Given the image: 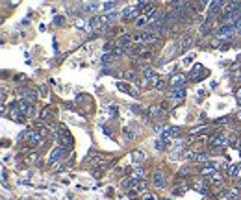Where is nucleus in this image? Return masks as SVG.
<instances>
[{
  "label": "nucleus",
  "mask_w": 241,
  "mask_h": 200,
  "mask_svg": "<svg viewBox=\"0 0 241 200\" xmlns=\"http://www.w3.org/2000/svg\"><path fill=\"white\" fill-rule=\"evenodd\" d=\"M22 139H24V143H26L28 146H32V148L43 145V135H41L37 130H28V132H24Z\"/></svg>",
  "instance_id": "1"
},
{
  "label": "nucleus",
  "mask_w": 241,
  "mask_h": 200,
  "mask_svg": "<svg viewBox=\"0 0 241 200\" xmlns=\"http://www.w3.org/2000/svg\"><path fill=\"white\" fill-rule=\"evenodd\" d=\"M58 143H60V148H63V150H69L72 146V139H71V135H69L65 126L58 128Z\"/></svg>",
  "instance_id": "2"
},
{
  "label": "nucleus",
  "mask_w": 241,
  "mask_h": 200,
  "mask_svg": "<svg viewBox=\"0 0 241 200\" xmlns=\"http://www.w3.org/2000/svg\"><path fill=\"white\" fill-rule=\"evenodd\" d=\"M134 39L139 41V43H152V41L158 39V34H156V32H150V30H147V32H143V34H137V35H134Z\"/></svg>",
  "instance_id": "3"
},
{
  "label": "nucleus",
  "mask_w": 241,
  "mask_h": 200,
  "mask_svg": "<svg viewBox=\"0 0 241 200\" xmlns=\"http://www.w3.org/2000/svg\"><path fill=\"white\" fill-rule=\"evenodd\" d=\"M202 69H204L202 65H195V67L191 69V72H189V78H191V80H201L202 76L206 74V71H202Z\"/></svg>",
  "instance_id": "4"
},
{
  "label": "nucleus",
  "mask_w": 241,
  "mask_h": 200,
  "mask_svg": "<svg viewBox=\"0 0 241 200\" xmlns=\"http://www.w3.org/2000/svg\"><path fill=\"white\" fill-rule=\"evenodd\" d=\"M184 97H185V89H184V87L171 89V93H169V98H171V100H176V102H180Z\"/></svg>",
  "instance_id": "5"
},
{
  "label": "nucleus",
  "mask_w": 241,
  "mask_h": 200,
  "mask_svg": "<svg viewBox=\"0 0 241 200\" xmlns=\"http://www.w3.org/2000/svg\"><path fill=\"white\" fill-rule=\"evenodd\" d=\"M184 82H185V76H184V74H176V76L171 78V87H173V89L184 87Z\"/></svg>",
  "instance_id": "6"
},
{
  "label": "nucleus",
  "mask_w": 241,
  "mask_h": 200,
  "mask_svg": "<svg viewBox=\"0 0 241 200\" xmlns=\"http://www.w3.org/2000/svg\"><path fill=\"white\" fill-rule=\"evenodd\" d=\"M152 182H154L156 187H165V176H163V172H161V171H156L154 176H152Z\"/></svg>",
  "instance_id": "7"
},
{
  "label": "nucleus",
  "mask_w": 241,
  "mask_h": 200,
  "mask_svg": "<svg viewBox=\"0 0 241 200\" xmlns=\"http://www.w3.org/2000/svg\"><path fill=\"white\" fill-rule=\"evenodd\" d=\"M234 30H238L236 22H234V24H224V26H221V28H217V35H224V34H230V32H234Z\"/></svg>",
  "instance_id": "8"
},
{
  "label": "nucleus",
  "mask_w": 241,
  "mask_h": 200,
  "mask_svg": "<svg viewBox=\"0 0 241 200\" xmlns=\"http://www.w3.org/2000/svg\"><path fill=\"white\" fill-rule=\"evenodd\" d=\"M137 8H126L124 11H122V20H128V19H134L136 15H137Z\"/></svg>",
  "instance_id": "9"
},
{
  "label": "nucleus",
  "mask_w": 241,
  "mask_h": 200,
  "mask_svg": "<svg viewBox=\"0 0 241 200\" xmlns=\"http://www.w3.org/2000/svg\"><path fill=\"white\" fill-rule=\"evenodd\" d=\"M212 143H213L215 146H224V145L228 143V137H226L224 134H219V135H215V137L212 139Z\"/></svg>",
  "instance_id": "10"
},
{
  "label": "nucleus",
  "mask_w": 241,
  "mask_h": 200,
  "mask_svg": "<svg viewBox=\"0 0 241 200\" xmlns=\"http://www.w3.org/2000/svg\"><path fill=\"white\" fill-rule=\"evenodd\" d=\"M213 172H217L215 163H204L202 165V174H213Z\"/></svg>",
  "instance_id": "11"
},
{
  "label": "nucleus",
  "mask_w": 241,
  "mask_h": 200,
  "mask_svg": "<svg viewBox=\"0 0 241 200\" xmlns=\"http://www.w3.org/2000/svg\"><path fill=\"white\" fill-rule=\"evenodd\" d=\"M63 152H65V150H63V148H60V146H58L56 150H52V152H50V161L54 163V161L61 160V156H63Z\"/></svg>",
  "instance_id": "12"
},
{
  "label": "nucleus",
  "mask_w": 241,
  "mask_h": 200,
  "mask_svg": "<svg viewBox=\"0 0 241 200\" xmlns=\"http://www.w3.org/2000/svg\"><path fill=\"white\" fill-rule=\"evenodd\" d=\"M191 43H193L191 35H184V37H182V43H180V48L182 50H187V48L191 46Z\"/></svg>",
  "instance_id": "13"
},
{
  "label": "nucleus",
  "mask_w": 241,
  "mask_h": 200,
  "mask_svg": "<svg viewBox=\"0 0 241 200\" xmlns=\"http://www.w3.org/2000/svg\"><path fill=\"white\" fill-rule=\"evenodd\" d=\"M132 160L136 163H141V161H145V154L139 152V150H136V152H132Z\"/></svg>",
  "instance_id": "14"
},
{
  "label": "nucleus",
  "mask_w": 241,
  "mask_h": 200,
  "mask_svg": "<svg viewBox=\"0 0 241 200\" xmlns=\"http://www.w3.org/2000/svg\"><path fill=\"white\" fill-rule=\"evenodd\" d=\"M210 182H212V183H221L222 176L219 174V172H213V174H210Z\"/></svg>",
  "instance_id": "15"
},
{
  "label": "nucleus",
  "mask_w": 241,
  "mask_h": 200,
  "mask_svg": "<svg viewBox=\"0 0 241 200\" xmlns=\"http://www.w3.org/2000/svg\"><path fill=\"white\" fill-rule=\"evenodd\" d=\"M117 87H119L122 93H130V85H126L124 82H119V83H117Z\"/></svg>",
  "instance_id": "16"
},
{
  "label": "nucleus",
  "mask_w": 241,
  "mask_h": 200,
  "mask_svg": "<svg viewBox=\"0 0 241 200\" xmlns=\"http://www.w3.org/2000/svg\"><path fill=\"white\" fill-rule=\"evenodd\" d=\"M150 113H152L154 119H156V117H161V109L160 108H150Z\"/></svg>",
  "instance_id": "17"
},
{
  "label": "nucleus",
  "mask_w": 241,
  "mask_h": 200,
  "mask_svg": "<svg viewBox=\"0 0 241 200\" xmlns=\"http://www.w3.org/2000/svg\"><path fill=\"white\" fill-rule=\"evenodd\" d=\"M147 22H148V17H145V15H143V17H139V19L136 20V24H137V26H145Z\"/></svg>",
  "instance_id": "18"
},
{
  "label": "nucleus",
  "mask_w": 241,
  "mask_h": 200,
  "mask_svg": "<svg viewBox=\"0 0 241 200\" xmlns=\"http://www.w3.org/2000/svg\"><path fill=\"white\" fill-rule=\"evenodd\" d=\"M236 174H238V165L228 167V176H236Z\"/></svg>",
  "instance_id": "19"
},
{
  "label": "nucleus",
  "mask_w": 241,
  "mask_h": 200,
  "mask_svg": "<svg viewBox=\"0 0 241 200\" xmlns=\"http://www.w3.org/2000/svg\"><path fill=\"white\" fill-rule=\"evenodd\" d=\"M48 115H50V108H46V109H43V113H41V117H43V119H46Z\"/></svg>",
  "instance_id": "20"
},
{
  "label": "nucleus",
  "mask_w": 241,
  "mask_h": 200,
  "mask_svg": "<svg viewBox=\"0 0 241 200\" xmlns=\"http://www.w3.org/2000/svg\"><path fill=\"white\" fill-rule=\"evenodd\" d=\"M197 191H201V193H206V185H202V183H197Z\"/></svg>",
  "instance_id": "21"
},
{
  "label": "nucleus",
  "mask_w": 241,
  "mask_h": 200,
  "mask_svg": "<svg viewBox=\"0 0 241 200\" xmlns=\"http://www.w3.org/2000/svg\"><path fill=\"white\" fill-rule=\"evenodd\" d=\"M110 111H111V115H117L119 108H117V106H110Z\"/></svg>",
  "instance_id": "22"
},
{
  "label": "nucleus",
  "mask_w": 241,
  "mask_h": 200,
  "mask_svg": "<svg viewBox=\"0 0 241 200\" xmlns=\"http://www.w3.org/2000/svg\"><path fill=\"white\" fill-rule=\"evenodd\" d=\"M124 76H126V78H130V80H132V78H134V76H136V74H134V72H124Z\"/></svg>",
  "instance_id": "23"
},
{
  "label": "nucleus",
  "mask_w": 241,
  "mask_h": 200,
  "mask_svg": "<svg viewBox=\"0 0 241 200\" xmlns=\"http://www.w3.org/2000/svg\"><path fill=\"white\" fill-rule=\"evenodd\" d=\"M54 22H56V24H61V22H63V17H56V19H54Z\"/></svg>",
  "instance_id": "24"
},
{
  "label": "nucleus",
  "mask_w": 241,
  "mask_h": 200,
  "mask_svg": "<svg viewBox=\"0 0 241 200\" xmlns=\"http://www.w3.org/2000/svg\"><path fill=\"white\" fill-rule=\"evenodd\" d=\"M145 200H154V197H150V195H147V197H145Z\"/></svg>",
  "instance_id": "25"
}]
</instances>
